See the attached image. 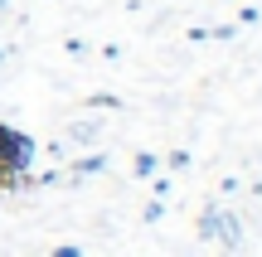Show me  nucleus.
Wrapping results in <instances>:
<instances>
[{"label":"nucleus","instance_id":"obj_2","mask_svg":"<svg viewBox=\"0 0 262 257\" xmlns=\"http://www.w3.org/2000/svg\"><path fill=\"white\" fill-rule=\"evenodd\" d=\"M224 248H243V219L238 214H228V209H219V233H214Z\"/></svg>","mask_w":262,"mask_h":257},{"label":"nucleus","instance_id":"obj_4","mask_svg":"<svg viewBox=\"0 0 262 257\" xmlns=\"http://www.w3.org/2000/svg\"><path fill=\"white\" fill-rule=\"evenodd\" d=\"M214 233H219V209L209 204V209L199 214V238H204V243H214Z\"/></svg>","mask_w":262,"mask_h":257},{"label":"nucleus","instance_id":"obj_10","mask_svg":"<svg viewBox=\"0 0 262 257\" xmlns=\"http://www.w3.org/2000/svg\"><path fill=\"white\" fill-rule=\"evenodd\" d=\"M0 58H5V49H0Z\"/></svg>","mask_w":262,"mask_h":257},{"label":"nucleus","instance_id":"obj_3","mask_svg":"<svg viewBox=\"0 0 262 257\" xmlns=\"http://www.w3.org/2000/svg\"><path fill=\"white\" fill-rule=\"evenodd\" d=\"M68 141H73V146H97V141H102V122H97V116L68 122Z\"/></svg>","mask_w":262,"mask_h":257},{"label":"nucleus","instance_id":"obj_8","mask_svg":"<svg viewBox=\"0 0 262 257\" xmlns=\"http://www.w3.org/2000/svg\"><path fill=\"white\" fill-rule=\"evenodd\" d=\"M54 257H83V248H73V243H63V248H58Z\"/></svg>","mask_w":262,"mask_h":257},{"label":"nucleus","instance_id":"obj_7","mask_svg":"<svg viewBox=\"0 0 262 257\" xmlns=\"http://www.w3.org/2000/svg\"><path fill=\"white\" fill-rule=\"evenodd\" d=\"M141 219H146V223H160V219H165V204H160V199L146 204V214H141Z\"/></svg>","mask_w":262,"mask_h":257},{"label":"nucleus","instance_id":"obj_5","mask_svg":"<svg viewBox=\"0 0 262 257\" xmlns=\"http://www.w3.org/2000/svg\"><path fill=\"white\" fill-rule=\"evenodd\" d=\"M102 170H107V155L102 151H97V155H83V160L73 165V175H102Z\"/></svg>","mask_w":262,"mask_h":257},{"label":"nucleus","instance_id":"obj_6","mask_svg":"<svg viewBox=\"0 0 262 257\" xmlns=\"http://www.w3.org/2000/svg\"><path fill=\"white\" fill-rule=\"evenodd\" d=\"M131 170H136L141 180H146V175H156V155H146V151H141L136 160H131Z\"/></svg>","mask_w":262,"mask_h":257},{"label":"nucleus","instance_id":"obj_9","mask_svg":"<svg viewBox=\"0 0 262 257\" xmlns=\"http://www.w3.org/2000/svg\"><path fill=\"white\" fill-rule=\"evenodd\" d=\"M5 5H10V0H0V10H5Z\"/></svg>","mask_w":262,"mask_h":257},{"label":"nucleus","instance_id":"obj_1","mask_svg":"<svg viewBox=\"0 0 262 257\" xmlns=\"http://www.w3.org/2000/svg\"><path fill=\"white\" fill-rule=\"evenodd\" d=\"M29 160H34V136L0 122V190H15L19 175L29 170Z\"/></svg>","mask_w":262,"mask_h":257}]
</instances>
